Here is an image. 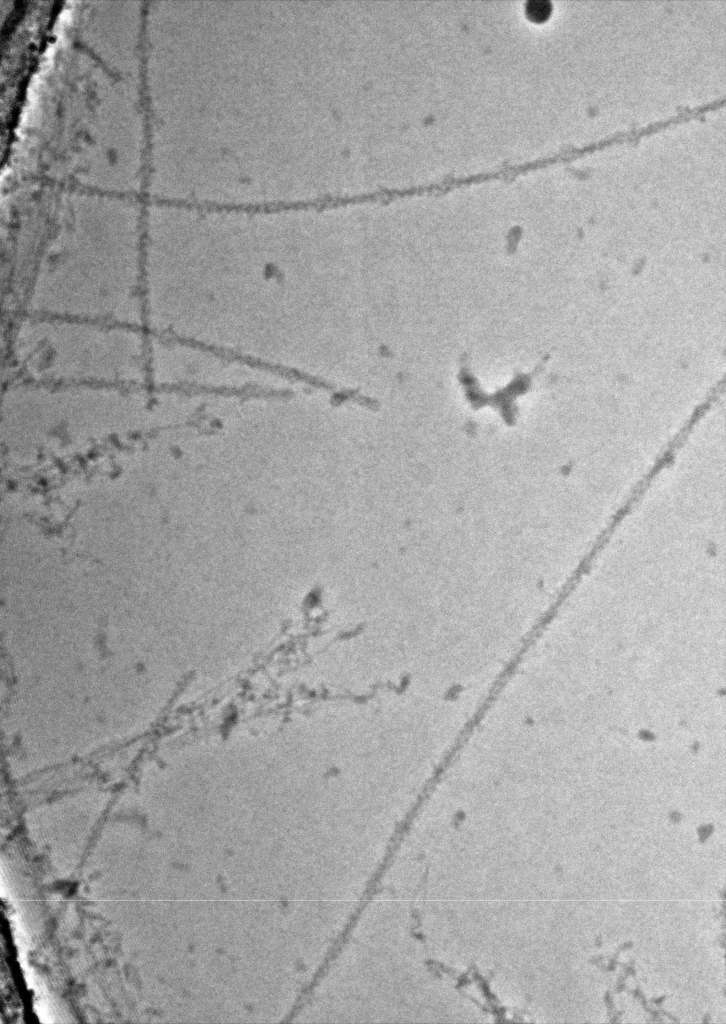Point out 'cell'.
I'll use <instances>...</instances> for the list:
<instances>
[{"mask_svg": "<svg viewBox=\"0 0 726 1024\" xmlns=\"http://www.w3.org/2000/svg\"><path fill=\"white\" fill-rule=\"evenodd\" d=\"M141 327L27 314L15 331L16 363L40 384H146L148 333Z\"/></svg>", "mask_w": 726, "mask_h": 1024, "instance_id": "6da1fadb", "label": "cell"}, {"mask_svg": "<svg viewBox=\"0 0 726 1024\" xmlns=\"http://www.w3.org/2000/svg\"><path fill=\"white\" fill-rule=\"evenodd\" d=\"M550 0H527L525 2V13L527 17L535 22L546 20L552 11Z\"/></svg>", "mask_w": 726, "mask_h": 1024, "instance_id": "7a4b0ae2", "label": "cell"}]
</instances>
